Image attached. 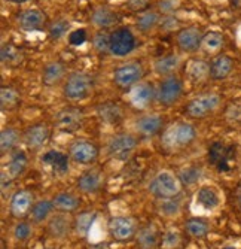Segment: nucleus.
I'll list each match as a JSON object with an SVG mask.
<instances>
[{
    "label": "nucleus",
    "instance_id": "obj_1",
    "mask_svg": "<svg viewBox=\"0 0 241 249\" xmlns=\"http://www.w3.org/2000/svg\"><path fill=\"white\" fill-rule=\"evenodd\" d=\"M196 128L186 121H179L164 130L161 134V146L167 152L180 151L191 146L196 141Z\"/></svg>",
    "mask_w": 241,
    "mask_h": 249
},
{
    "label": "nucleus",
    "instance_id": "obj_2",
    "mask_svg": "<svg viewBox=\"0 0 241 249\" xmlns=\"http://www.w3.org/2000/svg\"><path fill=\"white\" fill-rule=\"evenodd\" d=\"M94 89V76L83 71L69 73L63 84V96L70 102H79L88 97Z\"/></svg>",
    "mask_w": 241,
    "mask_h": 249
},
{
    "label": "nucleus",
    "instance_id": "obj_3",
    "mask_svg": "<svg viewBox=\"0 0 241 249\" xmlns=\"http://www.w3.org/2000/svg\"><path fill=\"white\" fill-rule=\"evenodd\" d=\"M182 187L183 185L177 175L168 170H162L150 179L147 190L153 197H157L158 200H164L177 197L182 191Z\"/></svg>",
    "mask_w": 241,
    "mask_h": 249
},
{
    "label": "nucleus",
    "instance_id": "obj_4",
    "mask_svg": "<svg viewBox=\"0 0 241 249\" xmlns=\"http://www.w3.org/2000/svg\"><path fill=\"white\" fill-rule=\"evenodd\" d=\"M222 97L217 93H204L191 99L185 106V115L191 120H204L219 109Z\"/></svg>",
    "mask_w": 241,
    "mask_h": 249
},
{
    "label": "nucleus",
    "instance_id": "obj_5",
    "mask_svg": "<svg viewBox=\"0 0 241 249\" xmlns=\"http://www.w3.org/2000/svg\"><path fill=\"white\" fill-rule=\"evenodd\" d=\"M139 145L137 134L133 133H116L109 139L106 145L107 155L116 161H127L128 158L133 155Z\"/></svg>",
    "mask_w": 241,
    "mask_h": 249
},
{
    "label": "nucleus",
    "instance_id": "obj_6",
    "mask_svg": "<svg viewBox=\"0 0 241 249\" xmlns=\"http://www.w3.org/2000/svg\"><path fill=\"white\" fill-rule=\"evenodd\" d=\"M183 96V81L174 73L164 76L157 85V102L161 106L170 107L176 105Z\"/></svg>",
    "mask_w": 241,
    "mask_h": 249
},
{
    "label": "nucleus",
    "instance_id": "obj_7",
    "mask_svg": "<svg viewBox=\"0 0 241 249\" xmlns=\"http://www.w3.org/2000/svg\"><path fill=\"white\" fill-rule=\"evenodd\" d=\"M83 123H85L83 109L79 106H73V105L61 107L54 118L55 128L65 134H72V133L79 131L83 127Z\"/></svg>",
    "mask_w": 241,
    "mask_h": 249
},
{
    "label": "nucleus",
    "instance_id": "obj_8",
    "mask_svg": "<svg viewBox=\"0 0 241 249\" xmlns=\"http://www.w3.org/2000/svg\"><path fill=\"white\" fill-rule=\"evenodd\" d=\"M143 76L145 67L140 61H127L113 71L112 81L121 89H131L136 84L142 82Z\"/></svg>",
    "mask_w": 241,
    "mask_h": 249
},
{
    "label": "nucleus",
    "instance_id": "obj_9",
    "mask_svg": "<svg viewBox=\"0 0 241 249\" xmlns=\"http://www.w3.org/2000/svg\"><path fill=\"white\" fill-rule=\"evenodd\" d=\"M137 47V39L129 27H118L111 33V48L109 54L122 58L131 54Z\"/></svg>",
    "mask_w": 241,
    "mask_h": 249
},
{
    "label": "nucleus",
    "instance_id": "obj_10",
    "mask_svg": "<svg viewBox=\"0 0 241 249\" xmlns=\"http://www.w3.org/2000/svg\"><path fill=\"white\" fill-rule=\"evenodd\" d=\"M67 154L73 163L80 164V166H90L97 161V158L100 155V149L91 141L76 139L69 145Z\"/></svg>",
    "mask_w": 241,
    "mask_h": 249
},
{
    "label": "nucleus",
    "instance_id": "obj_11",
    "mask_svg": "<svg viewBox=\"0 0 241 249\" xmlns=\"http://www.w3.org/2000/svg\"><path fill=\"white\" fill-rule=\"evenodd\" d=\"M111 237L116 242H129L137 234V222L129 216H113L107 222Z\"/></svg>",
    "mask_w": 241,
    "mask_h": 249
},
{
    "label": "nucleus",
    "instance_id": "obj_12",
    "mask_svg": "<svg viewBox=\"0 0 241 249\" xmlns=\"http://www.w3.org/2000/svg\"><path fill=\"white\" fill-rule=\"evenodd\" d=\"M162 127H164V117L157 114V112L142 114L133 123L134 133L140 136V138H153V136H157L162 131Z\"/></svg>",
    "mask_w": 241,
    "mask_h": 249
},
{
    "label": "nucleus",
    "instance_id": "obj_13",
    "mask_svg": "<svg viewBox=\"0 0 241 249\" xmlns=\"http://www.w3.org/2000/svg\"><path fill=\"white\" fill-rule=\"evenodd\" d=\"M16 24L18 27L26 32V33H32V32H40L48 29V15L36 8H30V9H24L21 11L16 15Z\"/></svg>",
    "mask_w": 241,
    "mask_h": 249
},
{
    "label": "nucleus",
    "instance_id": "obj_14",
    "mask_svg": "<svg viewBox=\"0 0 241 249\" xmlns=\"http://www.w3.org/2000/svg\"><path fill=\"white\" fill-rule=\"evenodd\" d=\"M203 37H204L203 29L192 24V26L179 29V32L176 35V43L182 53L191 54V53H195L201 48Z\"/></svg>",
    "mask_w": 241,
    "mask_h": 249
},
{
    "label": "nucleus",
    "instance_id": "obj_15",
    "mask_svg": "<svg viewBox=\"0 0 241 249\" xmlns=\"http://www.w3.org/2000/svg\"><path fill=\"white\" fill-rule=\"evenodd\" d=\"M155 99H157V88L150 82L142 81L136 84L131 89H128V102L137 110L147 109Z\"/></svg>",
    "mask_w": 241,
    "mask_h": 249
},
{
    "label": "nucleus",
    "instance_id": "obj_16",
    "mask_svg": "<svg viewBox=\"0 0 241 249\" xmlns=\"http://www.w3.org/2000/svg\"><path fill=\"white\" fill-rule=\"evenodd\" d=\"M49 138H51V128L47 123H34L29 125L23 133V142L32 151L42 149L48 143Z\"/></svg>",
    "mask_w": 241,
    "mask_h": 249
},
{
    "label": "nucleus",
    "instance_id": "obj_17",
    "mask_svg": "<svg viewBox=\"0 0 241 249\" xmlns=\"http://www.w3.org/2000/svg\"><path fill=\"white\" fill-rule=\"evenodd\" d=\"M40 163L51 169L54 175H67L70 169V157L58 149H48L40 155Z\"/></svg>",
    "mask_w": 241,
    "mask_h": 249
},
{
    "label": "nucleus",
    "instance_id": "obj_18",
    "mask_svg": "<svg viewBox=\"0 0 241 249\" xmlns=\"http://www.w3.org/2000/svg\"><path fill=\"white\" fill-rule=\"evenodd\" d=\"M235 157V151L232 146H226L222 142H213L209 146V161L219 172H228L229 161Z\"/></svg>",
    "mask_w": 241,
    "mask_h": 249
},
{
    "label": "nucleus",
    "instance_id": "obj_19",
    "mask_svg": "<svg viewBox=\"0 0 241 249\" xmlns=\"http://www.w3.org/2000/svg\"><path fill=\"white\" fill-rule=\"evenodd\" d=\"M34 205V196L29 190H18L14 193L9 201V212L14 218L23 219L26 215H30V211Z\"/></svg>",
    "mask_w": 241,
    "mask_h": 249
},
{
    "label": "nucleus",
    "instance_id": "obj_20",
    "mask_svg": "<svg viewBox=\"0 0 241 249\" xmlns=\"http://www.w3.org/2000/svg\"><path fill=\"white\" fill-rule=\"evenodd\" d=\"M72 229H75V221H72L69 213L57 212L48 219L47 230L52 239H57V240L65 239L70 234Z\"/></svg>",
    "mask_w": 241,
    "mask_h": 249
},
{
    "label": "nucleus",
    "instance_id": "obj_21",
    "mask_svg": "<svg viewBox=\"0 0 241 249\" xmlns=\"http://www.w3.org/2000/svg\"><path fill=\"white\" fill-rule=\"evenodd\" d=\"M185 75L192 85H201L210 79V63L203 58H192L186 64Z\"/></svg>",
    "mask_w": 241,
    "mask_h": 249
},
{
    "label": "nucleus",
    "instance_id": "obj_22",
    "mask_svg": "<svg viewBox=\"0 0 241 249\" xmlns=\"http://www.w3.org/2000/svg\"><path fill=\"white\" fill-rule=\"evenodd\" d=\"M67 76V67L63 61H49L42 71V84L48 88H54L64 82Z\"/></svg>",
    "mask_w": 241,
    "mask_h": 249
},
{
    "label": "nucleus",
    "instance_id": "obj_23",
    "mask_svg": "<svg viewBox=\"0 0 241 249\" xmlns=\"http://www.w3.org/2000/svg\"><path fill=\"white\" fill-rule=\"evenodd\" d=\"M96 114L100 118L101 123L109 125H116L124 120V109L118 102L107 100L97 106Z\"/></svg>",
    "mask_w": 241,
    "mask_h": 249
},
{
    "label": "nucleus",
    "instance_id": "obj_24",
    "mask_svg": "<svg viewBox=\"0 0 241 249\" xmlns=\"http://www.w3.org/2000/svg\"><path fill=\"white\" fill-rule=\"evenodd\" d=\"M234 71V60L226 54H217L210 61V79L224 81Z\"/></svg>",
    "mask_w": 241,
    "mask_h": 249
},
{
    "label": "nucleus",
    "instance_id": "obj_25",
    "mask_svg": "<svg viewBox=\"0 0 241 249\" xmlns=\"http://www.w3.org/2000/svg\"><path fill=\"white\" fill-rule=\"evenodd\" d=\"M76 187L83 194H94L103 187V175L97 169H91L83 172L79 178Z\"/></svg>",
    "mask_w": 241,
    "mask_h": 249
},
{
    "label": "nucleus",
    "instance_id": "obj_26",
    "mask_svg": "<svg viewBox=\"0 0 241 249\" xmlns=\"http://www.w3.org/2000/svg\"><path fill=\"white\" fill-rule=\"evenodd\" d=\"M182 58L177 54H165L158 57L155 61H153V71H155L157 75L160 76H168V75H174L177 72V69L180 67Z\"/></svg>",
    "mask_w": 241,
    "mask_h": 249
},
{
    "label": "nucleus",
    "instance_id": "obj_27",
    "mask_svg": "<svg viewBox=\"0 0 241 249\" xmlns=\"http://www.w3.org/2000/svg\"><path fill=\"white\" fill-rule=\"evenodd\" d=\"M160 234L153 224H146L137 230L136 240L140 249H157L160 246Z\"/></svg>",
    "mask_w": 241,
    "mask_h": 249
},
{
    "label": "nucleus",
    "instance_id": "obj_28",
    "mask_svg": "<svg viewBox=\"0 0 241 249\" xmlns=\"http://www.w3.org/2000/svg\"><path fill=\"white\" fill-rule=\"evenodd\" d=\"M118 14L115 11H112L107 6H98L93 11L91 14V22L93 26H96L100 30H106L113 27L118 22Z\"/></svg>",
    "mask_w": 241,
    "mask_h": 249
},
{
    "label": "nucleus",
    "instance_id": "obj_29",
    "mask_svg": "<svg viewBox=\"0 0 241 249\" xmlns=\"http://www.w3.org/2000/svg\"><path fill=\"white\" fill-rule=\"evenodd\" d=\"M52 205L57 212L73 213L80 208V198L70 193H58L52 197Z\"/></svg>",
    "mask_w": 241,
    "mask_h": 249
},
{
    "label": "nucleus",
    "instance_id": "obj_30",
    "mask_svg": "<svg viewBox=\"0 0 241 249\" xmlns=\"http://www.w3.org/2000/svg\"><path fill=\"white\" fill-rule=\"evenodd\" d=\"M21 94L15 87L11 85H2L0 87V109L2 112L15 110L21 106Z\"/></svg>",
    "mask_w": 241,
    "mask_h": 249
},
{
    "label": "nucleus",
    "instance_id": "obj_31",
    "mask_svg": "<svg viewBox=\"0 0 241 249\" xmlns=\"http://www.w3.org/2000/svg\"><path fill=\"white\" fill-rule=\"evenodd\" d=\"M29 167V157L26 154V151H15L11 158H9V161L5 167V172L12 178V179H16L19 178L21 175H23Z\"/></svg>",
    "mask_w": 241,
    "mask_h": 249
},
{
    "label": "nucleus",
    "instance_id": "obj_32",
    "mask_svg": "<svg viewBox=\"0 0 241 249\" xmlns=\"http://www.w3.org/2000/svg\"><path fill=\"white\" fill-rule=\"evenodd\" d=\"M0 60H2V64L6 67H16L23 63L24 53L12 42H6L2 45V50H0Z\"/></svg>",
    "mask_w": 241,
    "mask_h": 249
},
{
    "label": "nucleus",
    "instance_id": "obj_33",
    "mask_svg": "<svg viewBox=\"0 0 241 249\" xmlns=\"http://www.w3.org/2000/svg\"><path fill=\"white\" fill-rule=\"evenodd\" d=\"M19 141H23V133L14 127H6L0 133V154L5 155L11 152Z\"/></svg>",
    "mask_w": 241,
    "mask_h": 249
},
{
    "label": "nucleus",
    "instance_id": "obj_34",
    "mask_svg": "<svg viewBox=\"0 0 241 249\" xmlns=\"http://www.w3.org/2000/svg\"><path fill=\"white\" fill-rule=\"evenodd\" d=\"M160 22H161L160 12L149 9L139 15V18L136 21V27L140 33H150L160 26Z\"/></svg>",
    "mask_w": 241,
    "mask_h": 249
},
{
    "label": "nucleus",
    "instance_id": "obj_35",
    "mask_svg": "<svg viewBox=\"0 0 241 249\" xmlns=\"http://www.w3.org/2000/svg\"><path fill=\"white\" fill-rule=\"evenodd\" d=\"M225 45V36L219 32H207L204 33L203 43H201V50L207 54H219Z\"/></svg>",
    "mask_w": 241,
    "mask_h": 249
},
{
    "label": "nucleus",
    "instance_id": "obj_36",
    "mask_svg": "<svg viewBox=\"0 0 241 249\" xmlns=\"http://www.w3.org/2000/svg\"><path fill=\"white\" fill-rule=\"evenodd\" d=\"M97 219V212L96 211H86L80 212L75 218V231L79 237H86L93 227L94 221Z\"/></svg>",
    "mask_w": 241,
    "mask_h": 249
},
{
    "label": "nucleus",
    "instance_id": "obj_37",
    "mask_svg": "<svg viewBox=\"0 0 241 249\" xmlns=\"http://www.w3.org/2000/svg\"><path fill=\"white\" fill-rule=\"evenodd\" d=\"M185 231L191 237L203 239L210 231V224L204 218H189L185 222Z\"/></svg>",
    "mask_w": 241,
    "mask_h": 249
},
{
    "label": "nucleus",
    "instance_id": "obj_38",
    "mask_svg": "<svg viewBox=\"0 0 241 249\" xmlns=\"http://www.w3.org/2000/svg\"><path fill=\"white\" fill-rule=\"evenodd\" d=\"M52 211H55L54 205H52V200H39L34 203L30 211V218L34 224H40V222L51 218Z\"/></svg>",
    "mask_w": 241,
    "mask_h": 249
},
{
    "label": "nucleus",
    "instance_id": "obj_39",
    "mask_svg": "<svg viewBox=\"0 0 241 249\" xmlns=\"http://www.w3.org/2000/svg\"><path fill=\"white\" fill-rule=\"evenodd\" d=\"M196 203L206 211H213L219 206L221 200H219V194L216 193L214 188L203 187L196 193Z\"/></svg>",
    "mask_w": 241,
    "mask_h": 249
},
{
    "label": "nucleus",
    "instance_id": "obj_40",
    "mask_svg": "<svg viewBox=\"0 0 241 249\" xmlns=\"http://www.w3.org/2000/svg\"><path fill=\"white\" fill-rule=\"evenodd\" d=\"M48 37L51 40H60L63 39L65 35L70 33V21L67 18H57L55 21H52L48 26Z\"/></svg>",
    "mask_w": 241,
    "mask_h": 249
},
{
    "label": "nucleus",
    "instance_id": "obj_41",
    "mask_svg": "<svg viewBox=\"0 0 241 249\" xmlns=\"http://www.w3.org/2000/svg\"><path fill=\"white\" fill-rule=\"evenodd\" d=\"M177 176L180 179L182 185L191 187L200 182V179L203 178V169L200 166H188V167H183Z\"/></svg>",
    "mask_w": 241,
    "mask_h": 249
},
{
    "label": "nucleus",
    "instance_id": "obj_42",
    "mask_svg": "<svg viewBox=\"0 0 241 249\" xmlns=\"http://www.w3.org/2000/svg\"><path fill=\"white\" fill-rule=\"evenodd\" d=\"M91 43H93V48L97 54H100V55L109 54V48H111V33L106 30L96 32L91 39Z\"/></svg>",
    "mask_w": 241,
    "mask_h": 249
},
{
    "label": "nucleus",
    "instance_id": "obj_43",
    "mask_svg": "<svg viewBox=\"0 0 241 249\" xmlns=\"http://www.w3.org/2000/svg\"><path fill=\"white\" fill-rule=\"evenodd\" d=\"M158 211L164 216H177L182 211V203L177 197L164 198L158 203Z\"/></svg>",
    "mask_w": 241,
    "mask_h": 249
},
{
    "label": "nucleus",
    "instance_id": "obj_44",
    "mask_svg": "<svg viewBox=\"0 0 241 249\" xmlns=\"http://www.w3.org/2000/svg\"><path fill=\"white\" fill-rule=\"evenodd\" d=\"M182 246V234L177 230H167L160 239L161 249H179Z\"/></svg>",
    "mask_w": 241,
    "mask_h": 249
},
{
    "label": "nucleus",
    "instance_id": "obj_45",
    "mask_svg": "<svg viewBox=\"0 0 241 249\" xmlns=\"http://www.w3.org/2000/svg\"><path fill=\"white\" fill-rule=\"evenodd\" d=\"M32 225L30 222L27 221H19L15 224V227H14V237L18 240V242H26L32 237Z\"/></svg>",
    "mask_w": 241,
    "mask_h": 249
},
{
    "label": "nucleus",
    "instance_id": "obj_46",
    "mask_svg": "<svg viewBox=\"0 0 241 249\" xmlns=\"http://www.w3.org/2000/svg\"><path fill=\"white\" fill-rule=\"evenodd\" d=\"M86 40H88V32L85 29H76L67 35V42L72 47H82Z\"/></svg>",
    "mask_w": 241,
    "mask_h": 249
},
{
    "label": "nucleus",
    "instance_id": "obj_47",
    "mask_svg": "<svg viewBox=\"0 0 241 249\" xmlns=\"http://www.w3.org/2000/svg\"><path fill=\"white\" fill-rule=\"evenodd\" d=\"M127 8L131 12H136V14L140 15V14H143V12L150 9V0H128Z\"/></svg>",
    "mask_w": 241,
    "mask_h": 249
},
{
    "label": "nucleus",
    "instance_id": "obj_48",
    "mask_svg": "<svg viewBox=\"0 0 241 249\" xmlns=\"http://www.w3.org/2000/svg\"><path fill=\"white\" fill-rule=\"evenodd\" d=\"M180 5V0H158V9L165 15H171Z\"/></svg>",
    "mask_w": 241,
    "mask_h": 249
},
{
    "label": "nucleus",
    "instance_id": "obj_49",
    "mask_svg": "<svg viewBox=\"0 0 241 249\" xmlns=\"http://www.w3.org/2000/svg\"><path fill=\"white\" fill-rule=\"evenodd\" d=\"M160 26H161L165 32H171V30H174V29L177 27V22H176V19H174V17L167 15L165 18H161Z\"/></svg>",
    "mask_w": 241,
    "mask_h": 249
},
{
    "label": "nucleus",
    "instance_id": "obj_50",
    "mask_svg": "<svg viewBox=\"0 0 241 249\" xmlns=\"http://www.w3.org/2000/svg\"><path fill=\"white\" fill-rule=\"evenodd\" d=\"M0 178H2V191H5L6 188H9L11 187V184H12V178L5 172V170H2V175H0Z\"/></svg>",
    "mask_w": 241,
    "mask_h": 249
},
{
    "label": "nucleus",
    "instance_id": "obj_51",
    "mask_svg": "<svg viewBox=\"0 0 241 249\" xmlns=\"http://www.w3.org/2000/svg\"><path fill=\"white\" fill-rule=\"evenodd\" d=\"M237 200H238V205H240V208H241V182H240L238 187H237Z\"/></svg>",
    "mask_w": 241,
    "mask_h": 249
},
{
    "label": "nucleus",
    "instance_id": "obj_52",
    "mask_svg": "<svg viewBox=\"0 0 241 249\" xmlns=\"http://www.w3.org/2000/svg\"><path fill=\"white\" fill-rule=\"evenodd\" d=\"M231 5L237 9H241V0H229Z\"/></svg>",
    "mask_w": 241,
    "mask_h": 249
},
{
    "label": "nucleus",
    "instance_id": "obj_53",
    "mask_svg": "<svg viewBox=\"0 0 241 249\" xmlns=\"http://www.w3.org/2000/svg\"><path fill=\"white\" fill-rule=\"evenodd\" d=\"M6 2H9V3H16V5H21V3H26V2H29V0H6Z\"/></svg>",
    "mask_w": 241,
    "mask_h": 249
},
{
    "label": "nucleus",
    "instance_id": "obj_54",
    "mask_svg": "<svg viewBox=\"0 0 241 249\" xmlns=\"http://www.w3.org/2000/svg\"><path fill=\"white\" fill-rule=\"evenodd\" d=\"M222 249H235L234 246H225V248H222Z\"/></svg>",
    "mask_w": 241,
    "mask_h": 249
},
{
    "label": "nucleus",
    "instance_id": "obj_55",
    "mask_svg": "<svg viewBox=\"0 0 241 249\" xmlns=\"http://www.w3.org/2000/svg\"><path fill=\"white\" fill-rule=\"evenodd\" d=\"M78 2H85V0H78Z\"/></svg>",
    "mask_w": 241,
    "mask_h": 249
}]
</instances>
